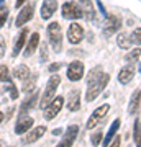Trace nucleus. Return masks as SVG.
Masks as SVG:
<instances>
[{"label": "nucleus", "mask_w": 141, "mask_h": 147, "mask_svg": "<svg viewBox=\"0 0 141 147\" xmlns=\"http://www.w3.org/2000/svg\"><path fill=\"white\" fill-rule=\"evenodd\" d=\"M133 75H135V67L133 65H126L120 70L118 74V80H120L121 84H128L131 79H133Z\"/></svg>", "instance_id": "412c9836"}, {"label": "nucleus", "mask_w": 141, "mask_h": 147, "mask_svg": "<svg viewBox=\"0 0 141 147\" xmlns=\"http://www.w3.org/2000/svg\"><path fill=\"white\" fill-rule=\"evenodd\" d=\"M120 28H121L120 18H118V16H108V18H107V23H105V26H104V36L105 38L112 36V34L116 33Z\"/></svg>", "instance_id": "9d476101"}, {"label": "nucleus", "mask_w": 141, "mask_h": 147, "mask_svg": "<svg viewBox=\"0 0 141 147\" xmlns=\"http://www.w3.org/2000/svg\"><path fill=\"white\" fill-rule=\"evenodd\" d=\"M5 51H7V42H5V38L0 36V59L5 56Z\"/></svg>", "instance_id": "473e14b6"}, {"label": "nucleus", "mask_w": 141, "mask_h": 147, "mask_svg": "<svg viewBox=\"0 0 141 147\" xmlns=\"http://www.w3.org/2000/svg\"><path fill=\"white\" fill-rule=\"evenodd\" d=\"M120 142H121V139H120V137H115V141H113V142H112V146H120Z\"/></svg>", "instance_id": "e433bc0d"}, {"label": "nucleus", "mask_w": 141, "mask_h": 147, "mask_svg": "<svg viewBox=\"0 0 141 147\" xmlns=\"http://www.w3.org/2000/svg\"><path fill=\"white\" fill-rule=\"evenodd\" d=\"M102 70H100V67H95L94 70H92V72L89 74V75H87V85L89 84H92V82H94V80H97L100 77V75H102Z\"/></svg>", "instance_id": "bb28decb"}, {"label": "nucleus", "mask_w": 141, "mask_h": 147, "mask_svg": "<svg viewBox=\"0 0 141 147\" xmlns=\"http://www.w3.org/2000/svg\"><path fill=\"white\" fill-rule=\"evenodd\" d=\"M48 36H49V42H51L52 49L59 53L63 49V33H61V25L58 21H52L48 26Z\"/></svg>", "instance_id": "7ed1b4c3"}, {"label": "nucleus", "mask_w": 141, "mask_h": 147, "mask_svg": "<svg viewBox=\"0 0 141 147\" xmlns=\"http://www.w3.org/2000/svg\"><path fill=\"white\" fill-rule=\"evenodd\" d=\"M7 18H8V8L7 7H0V28L5 25Z\"/></svg>", "instance_id": "7c9ffc66"}, {"label": "nucleus", "mask_w": 141, "mask_h": 147, "mask_svg": "<svg viewBox=\"0 0 141 147\" xmlns=\"http://www.w3.org/2000/svg\"><path fill=\"white\" fill-rule=\"evenodd\" d=\"M77 132H79V126L77 124H72V126L67 127V131L64 134L63 141L59 142V147H67V146H72L76 137H77Z\"/></svg>", "instance_id": "9b49d317"}, {"label": "nucleus", "mask_w": 141, "mask_h": 147, "mask_svg": "<svg viewBox=\"0 0 141 147\" xmlns=\"http://www.w3.org/2000/svg\"><path fill=\"white\" fill-rule=\"evenodd\" d=\"M102 136H104V132H95L94 136L90 137V142H92V146H99L100 142H102Z\"/></svg>", "instance_id": "2f4dec72"}, {"label": "nucleus", "mask_w": 141, "mask_h": 147, "mask_svg": "<svg viewBox=\"0 0 141 147\" xmlns=\"http://www.w3.org/2000/svg\"><path fill=\"white\" fill-rule=\"evenodd\" d=\"M67 110L69 111H79L80 110V92L79 90H74L71 96H69V103H67Z\"/></svg>", "instance_id": "a211bd4d"}, {"label": "nucleus", "mask_w": 141, "mask_h": 147, "mask_svg": "<svg viewBox=\"0 0 141 147\" xmlns=\"http://www.w3.org/2000/svg\"><path fill=\"white\" fill-rule=\"evenodd\" d=\"M33 11H35V3H28V5L23 7L20 10V13H18V16H16V20H15L16 28H21L25 23H28V21L31 20Z\"/></svg>", "instance_id": "0eeeda50"}, {"label": "nucleus", "mask_w": 141, "mask_h": 147, "mask_svg": "<svg viewBox=\"0 0 141 147\" xmlns=\"http://www.w3.org/2000/svg\"><path fill=\"white\" fill-rule=\"evenodd\" d=\"M64 106V96H58V98H52L51 103L44 108V118L51 121L52 118H56L58 113L61 111V108Z\"/></svg>", "instance_id": "39448f33"}, {"label": "nucleus", "mask_w": 141, "mask_h": 147, "mask_svg": "<svg viewBox=\"0 0 141 147\" xmlns=\"http://www.w3.org/2000/svg\"><path fill=\"white\" fill-rule=\"evenodd\" d=\"M118 127H120V119H115L112 123V126H110L108 132H107V136H105V139H104V146H108L110 144V141L113 139V136H115L116 131H118Z\"/></svg>", "instance_id": "5701e85b"}, {"label": "nucleus", "mask_w": 141, "mask_h": 147, "mask_svg": "<svg viewBox=\"0 0 141 147\" xmlns=\"http://www.w3.org/2000/svg\"><path fill=\"white\" fill-rule=\"evenodd\" d=\"M108 110H110V105H102V106H99L97 110L92 113V116L89 118V121H87V129H94L95 126H97V123L99 121H102V118H105L107 116V113H108Z\"/></svg>", "instance_id": "423d86ee"}, {"label": "nucleus", "mask_w": 141, "mask_h": 147, "mask_svg": "<svg viewBox=\"0 0 141 147\" xmlns=\"http://www.w3.org/2000/svg\"><path fill=\"white\" fill-rule=\"evenodd\" d=\"M80 8H82V13H84V18L85 20L92 21L95 18V8H94V2L92 0H80Z\"/></svg>", "instance_id": "2eb2a0df"}, {"label": "nucleus", "mask_w": 141, "mask_h": 147, "mask_svg": "<svg viewBox=\"0 0 141 147\" xmlns=\"http://www.w3.org/2000/svg\"><path fill=\"white\" fill-rule=\"evenodd\" d=\"M2 2H3V0H0V3H2Z\"/></svg>", "instance_id": "ea45409f"}, {"label": "nucleus", "mask_w": 141, "mask_h": 147, "mask_svg": "<svg viewBox=\"0 0 141 147\" xmlns=\"http://www.w3.org/2000/svg\"><path fill=\"white\" fill-rule=\"evenodd\" d=\"M116 44H118V47H121V49H128L130 44H131L130 36H126L125 33H120L118 38H116Z\"/></svg>", "instance_id": "b1692460"}, {"label": "nucleus", "mask_w": 141, "mask_h": 147, "mask_svg": "<svg viewBox=\"0 0 141 147\" xmlns=\"http://www.w3.org/2000/svg\"><path fill=\"white\" fill-rule=\"evenodd\" d=\"M8 67L7 65H0V82H8L10 77H8Z\"/></svg>", "instance_id": "c756f323"}, {"label": "nucleus", "mask_w": 141, "mask_h": 147, "mask_svg": "<svg viewBox=\"0 0 141 147\" xmlns=\"http://www.w3.org/2000/svg\"><path fill=\"white\" fill-rule=\"evenodd\" d=\"M56 10H58V0H44L41 5V18L49 20Z\"/></svg>", "instance_id": "f8f14e48"}, {"label": "nucleus", "mask_w": 141, "mask_h": 147, "mask_svg": "<svg viewBox=\"0 0 141 147\" xmlns=\"http://www.w3.org/2000/svg\"><path fill=\"white\" fill-rule=\"evenodd\" d=\"M130 41H131V44H138V46H140L141 44V28H136L135 31L131 33Z\"/></svg>", "instance_id": "a878e982"}, {"label": "nucleus", "mask_w": 141, "mask_h": 147, "mask_svg": "<svg viewBox=\"0 0 141 147\" xmlns=\"http://www.w3.org/2000/svg\"><path fill=\"white\" fill-rule=\"evenodd\" d=\"M97 7L100 8V11H102V15H104L105 18H108V15H107V11H105V8H104V5H102V2H100V0H97Z\"/></svg>", "instance_id": "f704fd0d"}, {"label": "nucleus", "mask_w": 141, "mask_h": 147, "mask_svg": "<svg viewBox=\"0 0 141 147\" xmlns=\"http://www.w3.org/2000/svg\"><path fill=\"white\" fill-rule=\"evenodd\" d=\"M33 123H35V119H33L31 116H21L20 119L16 121L15 132L16 134H25V132H28L30 129H31Z\"/></svg>", "instance_id": "4468645a"}, {"label": "nucleus", "mask_w": 141, "mask_h": 147, "mask_svg": "<svg viewBox=\"0 0 141 147\" xmlns=\"http://www.w3.org/2000/svg\"><path fill=\"white\" fill-rule=\"evenodd\" d=\"M110 80V75L108 74H102L97 80H94L92 84L87 85V93H85V100L87 101H94L97 96H99L102 92H104V88L107 87V84H108Z\"/></svg>", "instance_id": "f257e3e1"}, {"label": "nucleus", "mask_w": 141, "mask_h": 147, "mask_svg": "<svg viewBox=\"0 0 141 147\" xmlns=\"http://www.w3.org/2000/svg\"><path fill=\"white\" fill-rule=\"evenodd\" d=\"M84 75V64L80 61H74V62L69 64L67 67V79L71 82H77V80L82 79Z\"/></svg>", "instance_id": "6e6552de"}, {"label": "nucleus", "mask_w": 141, "mask_h": 147, "mask_svg": "<svg viewBox=\"0 0 141 147\" xmlns=\"http://www.w3.org/2000/svg\"><path fill=\"white\" fill-rule=\"evenodd\" d=\"M63 16L66 20H79L82 18L84 13H82V8L74 3V2H66L63 5Z\"/></svg>", "instance_id": "20e7f679"}, {"label": "nucleus", "mask_w": 141, "mask_h": 147, "mask_svg": "<svg viewBox=\"0 0 141 147\" xmlns=\"http://www.w3.org/2000/svg\"><path fill=\"white\" fill-rule=\"evenodd\" d=\"M44 132H46V126L35 127V129H31V132H28V134L23 137V144H31V142H36L40 137H43Z\"/></svg>", "instance_id": "dca6fc26"}, {"label": "nucleus", "mask_w": 141, "mask_h": 147, "mask_svg": "<svg viewBox=\"0 0 141 147\" xmlns=\"http://www.w3.org/2000/svg\"><path fill=\"white\" fill-rule=\"evenodd\" d=\"M38 42H40V33H33L31 38L26 41V49H25V57H30L35 51H36V47H38Z\"/></svg>", "instance_id": "f3484780"}, {"label": "nucleus", "mask_w": 141, "mask_h": 147, "mask_svg": "<svg viewBox=\"0 0 141 147\" xmlns=\"http://www.w3.org/2000/svg\"><path fill=\"white\" fill-rule=\"evenodd\" d=\"M13 75H15L18 80H26L30 77V69H28V65H25V64L16 65L15 70H13Z\"/></svg>", "instance_id": "4be33fe9"}, {"label": "nucleus", "mask_w": 141, "mask_h": 147, "mask_svg": "<svg viewBox=\"0 0 141 147\" xmlns=\"http://www.w3.org/2000/svg\"><path fill=\"white\" fill-rule=\"evenodd\" d=\"M28 28H23L20 31V34L16 36L15 39V44H13V51H12V57H16L18 54H20V51L23 49V46H25V42H26V38H28Z\"/></svg>", "instance_id": "ddd939ff"}, {"label": "nucleus", "mask_w": 141, "mask_h": 147, "mask_svg": "<svg viewBox=\"0 0 141 147\" xmlns=\"http://www.w3.org/2000/svg\"><path fill=\"white\" fill-rule=\"evenodd\" d=\"M48 69H49V72H56V70H59V69H61V64H59V62H58V64L54 62V64H51Z\"/></svg>", "instance_id": "72a5a7b5"}, {"label": "nucleus", "mask_w": 141, "mask_h": 147, "mask_svg": "<svg viewBox=\"0 0 141 147\" xmlns=\"http://www.w3.org/2000/svg\"><path fill=\"white\" fill-rule=\"evenodd\" d=\"M140 100H141V90H135V92H133V95H131L130 106H128V113H130V115H136V113H138V108H140Z\"/></svg>", "instance_id": "aec40b11"}, {"label": "nucleus", "mask_w": 141, "mask_h": 147, "mask_svg": "<svg viewBox=\"0 0 141 147\" xmlns=\"http://www.w3.org/2000/svg\"><path fill=\"white\" fill-rule=\"evenodd\" d=\"M7 87H8V92H10V98L12 100H16V98H18V90H16L15 84H13L12 80H8V82H7Z\"/></svg>", "instance_id": "cd10ccee"}, {"label": "nucleus", "mask_w": 141, "mask_h": 147, "mask_svg": "<svg viewBox=\"0 0 141 147\" xmlns=\"http://www.w3.org/2000/svg\"><path fill=\"white\" fill-rule=\"evenodd\" d=\"M140 56H141V49H140V47H136V49H133V51H131L125 59L128 61V62H133V61H136V59H140Z\"/></svg>", "instance_id": "c85d7f7f"}, {"label": "nucleus", "mask_w": 141, "mask_h": 147, "mask_svg": "<svg viewBox=\"0 0 141 147\" xmlns=\"http://www.w3.org/2000/svg\"><path fill=\"white\" fill-rule=\"evenodd\" d=\"M59 84H61V77H59V75H51V79L48 80V84H46L44 93H43V96H41V108L43 110H44V108L51 103L52 98H54V93H56Z\"/></svg>", "instance_id": "f03ea898"}, {"label": "nucleus", "mask_w": 141, "mask_h": 147, "mask_svg": "<svg viewBox=\"0 0 141 147\" xmlns=\"http://www.w3.org/2000/svg\"><path fill=\"white\" fill-rule=\"evenodd\" d=\"M3 118H5V115H3V113H0V123L3 121Z\"/></svg>", "instance_id": "58836bf2"}, {"label": "nucleus", "mask_w": 141, "mask_h": 147, "mask_svg": "<svg viewBox=\"0 0 141 147\" xmlns=\"http://www.w3.org/2000/svg\"><path fill=\"white\" fill-rule=\"evenodd\" d=\"M84 38V28L79 23H71L67 30V39L71 44H79Z\"/></svg>", "instance_id": "1a4fd4ad"}, {"label": "nucleus", "mask_w": 141, "mask_h": 147, "mask_svg": "<svg viewBox=\"0 0 141 147\" xmlns=\"http://www.w3.org/2000/svg\"><path fill=\"white\" fill-rule=\"evenodd\" d=\"M52 134H54V136H61V134H63V129H61V127H56V129H52Z\"/></svg>", "instance_id": "c9c22d12"}, {"label": "nucleus", "mask_w": 141, "mask_h": 147, "mask_svg": "<svg viewBox=\"0 0 141 147\" xmlns=\"http://www.w3.org/2000/svg\"><path fill=\"white\" fill-rule=\"evenodd\" d=\"M25 2H26V0H16L15 7H16V8H18V7H21V5H23V3H25Z\"/></svg>", "instance_id": "4c0bfd02"}, {"label": "nucleus", "mask_w": 141, "mask_h": 147, "mask_svg": "<svg viewBox=\"0 0 141 147\" xmlns=\"http://www.w3.org/2000/svg\"><path fill=\"white\" fill-rule=\"evenodd\" d=\"M133 137H135V141H136V146L141 147V124H140L138 118L135 121V134H133Z\"/></svg>", "instance_id": "393cba45"}, {"label": "nucleus", "mask_w": 141, "mask_h": 147, "mask_svg": "<svg viewBox=\"0 0 141 147\" xmlns=\"http://www.w3.org/2000/svg\"><path fill=\"white\" fill-rule=\"evenodd\" d=\"M38 96H40V93L38 92H33L28 98H26L23 103H21V110H20V115H25L26 111H30L33 108V106L36 105V101H38Z\"/></svg>", "instance_id": "6ab92c4d"}]
</instances>
